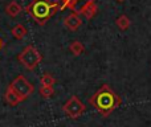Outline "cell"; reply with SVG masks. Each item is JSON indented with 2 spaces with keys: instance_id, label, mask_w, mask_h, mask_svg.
<instances>
[{
  "instance_id": "6da1fadb",
  "label": "cell",
  "mask_w": 151,
  "mask_h": 127,
  "mask_svg": "<svg viewBox=\"0 0 151 127\" xmlns=\"http://www.w3.org/2000/svg\"><path fill=\"white\" fill-rule=\"evenodd\" d=\"M121 103H122L121 97L109 85H104L90 97V105L94 106V109L101 113L104 117L111 114Z\"/></svg>"
},
{
  "instance_id": "7a4b0ae2",
  "label": "cell",
  "mask_w": 151,
  "mask_h": 127,
  "mask_svg": "<svg viewBox=\"0 0 151 127\" xmlns=\"http://www.w3.org/2000/svg\"><path fill=\"white\" fill-rule=\"evenodd\" d=\"M28 13H31L32 17L40 24L44 25L49 17H52L57 11H61L60 0L49 1V0H33L27 7Z\"/></svg>"
},
{
  "instance_id": "3957f363",
  "label": "cell",
  "mask_w": 151,
  "mask_h": 127,
  "mask_svg": "<svg viewBox=\"0 0 151 127\" xmlns=\"http://www.w3.org/2000/svg\"><path fill=\"white\" fill-rule=\"evenodd\" d=\"M19 61L24 65L28 70H33L37 67V65L42 61V56L33 45H28L25 47L21 53L19 55Z\"/></svg>"
},
{
  "instance_id": "277c9868",
  "label": "cell",
  "mask_w": 151,
  "mask_h": 127,
  "mask_svg": "<svg viewBox=\"0 0 151 127\" xmlns=\"http://www.w3.org/2000/svg\"><path fill=\"white\" fill-rule=\"evenodd\" d=\"M11 88L15 90V93L17 94L19 97H20L21 99H27L29 95H32L35 91V88L33 85H32L31 82H29L28 80H27L24 75H17V77L15 78V80L11 82Z\"/></svg>"
},
{
  "instance_id": "5b68a950",
  "label": "cell",
  "mask_w": 151,
  "mask_h": 127,
  "mask_svg": "<svg viewBox=\"0 0 151 127\" xmlns=\"http://www.w3.org/2000/svg\"><path fill=\"white\" fill-rule=\"evenodd\" d=\"M63 110L69 118L77 119L85 113V105L77 95H72L63 106Z\"/></svg>"
},
{
  "instance_id": "8992f818",
  "label": "cell",
  "mask_w": 151,
  "mask_h": 127,
  "mask_svg": "<svg viewBox=\"0 0 151 127\" xmlns=\"http://www.w3.org/2000/svg\"><path fill=\"white\" fill-rule=\"evenodd\" d=\"M64 25L69 29V31L74 32L82 25V20H81L80 15L76 12H72L70 15H68L65 19H64Z\"/></svg>"
},
{
  "instance_id": "52a82bcc",
  "label": "cell",
  "mask_w": 151,
  "mask_h": 127,
  "mask_svg": "<svg viewBox=\"0 0 151 127\" xmlns=\"http://www.w3.org/2000/svg\"><path fill=\"white\" fill-rule=\"evenodd\" d=\"M91 1H96V0H64L63 4H61V11L64 8H69L72 11H76V13H77L82 5H85L86 3H91Z\"/></svg>"
},
{
  "instance_id": "ba28073f",
  "label": "cell",
  "mask_w": 151,
  "mask_h": 127,
  "mask_svg": "<svg viewBox=\"0 0 151 127\" xmlns=\"http://www.w3.org/2000/svg\"><path fill=\"white\" fill-rule=\"evenodd\" d=\"M97 9H98V8H97V5H96V1H91V3H86L85 5H82L77 13L78 15H82L83 17L88 19V20H90L97 13Z\"/></svg>"
},
{
  "instance_id": "9c48e42d",
  "label": "cell",
  "mask_w": 151,
  "mask_h": 127,
  "mask_svg": "<svg viewBox=\"0 0 151 127\" xmlns=\"http://www.w3.org/2000/svg\"><path fill=\"white\" fill-rule=\"evenodd\" d=\"M5 101L9 105H12V106H16V105H19L23 99L15 93V90H13L11 86H8L7 90H5Z\"/></svg>"
},
{
  "instance_id": "30bf717a",
  "label": "cell",
  "mask_w": 151,
  "mask_h": 127,
  "mask_svg": "<svg viewBox=\"0 0 151 127\" xmlns=\"http://www.w3.org/2000/svg\"><path fill=\"white\" fill-rule=\"evenodd\" d=\"M12 36L15 37V39H17V40H21V39H24V37L27 36V28L23 25V24H16L15 27L12 28Z\"/></svg>"
},
{
  "instance_id": "8fae6325",
  "label": "cell",
  "mask_w": 151,
  "mask_h": 127,
  "mask_svg": "<svg viewBox=\"0 0 151 127\" xmlns=\"http://www.w3.org/2000/svg\"><path fill=\"white\" fill-rule=\"evenodd\" d=\"M69 50H70L74 56H80V55H82V53H83L85 48H83V45H82V42H81V41L74 40V41H72L70 45H69Z\"/></svg>"
},
{
  "instance_id": "7c38bea8",
  "label": "cell",
  "mask_w": 151,
  "mask_h": 127,
  "mask_svg": "<svg viewBox=\"0 0 151 127\" xmlns=\"http://www.w3.org/2000/svg\"><path fill=\"white\" fill-rule=\"evenodd\" d=\"M5 11H7V13L11 16V17H16V16L21 12V7L16 1H11L9 4L7 5Z\"/></svg>"
},
{
  "instance_id": "4fadbf2b",
  "label": "cell",
  "mask_w": 151,
  "mask_h": 127,
  "mask_svg": "<svg viewBox=\"0 0 151 127\" xmlns=\"http://www.w3.org/2000/svg\"><path fill=\"white\" fill-rule=\"evenodd\" d=\"M115 24H117V27L121 29V31H126V29H129L131 21H130V19H129L126 15H121L119 17L115 20Z\"/></svg>"
},
{
  "instance_id": "5bb4252c",
  "label": "cell",
  "mask_w": 151,
  "mask_h": 127,
  "mask_svg": "<svg viewBox=\"0 0 151 127\" xmlns=\"http://www.w3.org/2000/svg\"><path fill=\"white\" fill-rule=\"evenodd\" d=\"M40 83H41V86H52L53 88V85L56 83V80L52 74L45 73V74H42L41 78H40Z\"/></svg>"
},
{
  "instance_id": "9a60e30c",
  "label": "cell",
  "mask_w": 151,
  "mask_h": 127,
  "mask_svg": "<svg viewBox=\"0 0 151 127\" xmlns=\"http://www.w3.org/2000/svg\"><path fill=\"white\" fill-rule=\"evenodd\" d=\"M39 93L42 98H50L55 94V90H53L52 86H40Z\"/></svg>"
},
{
  "instance_id": "2e32d148",
  "label": "cell",
  "mask_w": 151,
  "mask_h": 127,
  "mask_svg": "<svg viewBox=\"0 0 151 127\" xmlns=\"http://www.w3.org/2000/svg\"><path fill=\"white\" fill-rule=\"evenodd\" d=\"M1 47H3V41H1V39H0V49H1Z\"/></svg>"
},
{
  "instance_id": "e0dca14e",
  "label": "cell",
  "mask_w": 151,
  "mask_h": 127,
  "mask_svg": "<svg viewBox=\"0 0 151 127\" xmlns=\"http://www.w3.org/2000/svg\"><path fill=\"white\" fill-rule=\"evenodd\" d=\"M118 1H125V0H118Z\"/></svg>"
},
{
  "instance_id": "ac0fdd59",
  "label": "cell",
  "mask_w": 151,
  "mask_h": 127,
  "mask_svg": "<svg viewBox=\"0 0 151 127\" xmlns=\"http://www.w3.org/2000/svg\"><path fill=\"white\" fill-rule=\"evenodd\" d=\"M60 1H64V0H60Z\"/></svg>"
}]
</instances>
